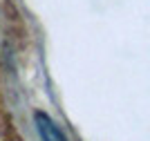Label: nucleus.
<instances>
[{
	"mask_svg": "<svg viewBox=\"0 0 150 141\" xmlns=\"http://www.w3.org/2000/svg\"><path fill=\"white\" fill-rule=\"evenodd\" d=\"M34 119H36V128H38V132H40V139H43V141H67L65 135L58 130V125L52 121L47 114L36 112V117H34Z\"/></svg>",
	"mask_w": 150,
	"mask_h": 141,
	"instance_id": "f257e3e1",
	"label": "nucleus"
}]
</instances>
